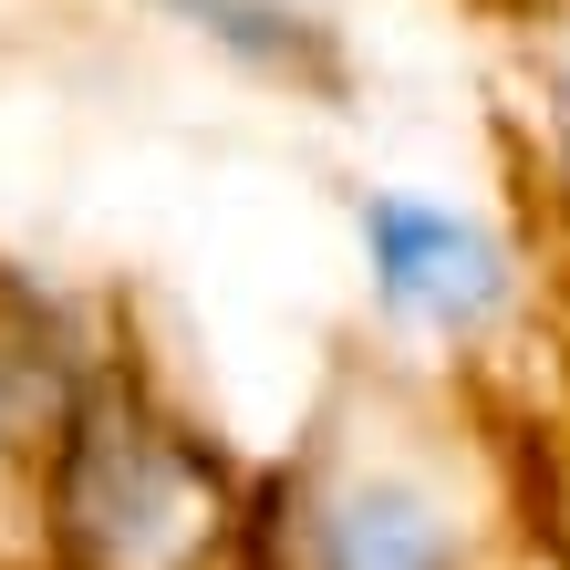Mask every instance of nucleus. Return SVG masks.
<instances>
[{
	"instance_id": "1",
	"label": "nucleus",
	"mask_w": 570,
	"mask_h": 570,
	"mask_svg": "<svg viewBox=\"0 0 570 570\" xmlns=\"http://www.w3.org/2000/svg\"><path fill=\"white\" fill-rule=\"evenodd\" d=\"M249 570H570L529 405L415 332H343L291 446L259 466Z\"/></svg>"
},
{
	"instance_id": "2",
	"label": "nucleus",
	"mask_w": 570,
	"mask_h": 570,
	"mask_svg": "<svg viewBox=\"0 0 570 570\" xmlns=\"http://www.w3.org/2000/svg\"><path fill=\"white\" fill-rule=\"evenodd\" d=\"M259 466L228 456L125 312L83 322L73 405L42 466V570H249Z\"/></svg>"
},
{
	"instance_id": "3",
	"label": "nucleus",
	"mask_w": 570,
	"mask_h": 570,
	"mask_svg": "<svg viewBox=\"0 0 570 570\" xmlns=\"http://www.w3.org/2000/svg\"><path fill=\"white\" fill-rule=\"evenodd\" d=\"M353 239H363L384 322L435 343V353H456V363H498L519 343V312L550 301V281H540V259H529L519 228H488L466 208H435V197L363 187L353 197Z\"/></svg>"
},
{
	"instance_id": "4",
	"label": "nucleus",
	"mask_w": 570,
	"mask_h": 570,
	"mask_svg": "<svg viewBox=\"0 0 570 570\" xmlns=\"http://www.w3.org/2000/svg\"><path fill=\"white\" fill-rule=\"evenodd\" d=\"M498 42V146L519 177V239L540 281H570V0H478Z\"/></svg>"
},
{
	"instance_id": "5",
	"label": "nucleus",
	"mask_w": 570,
	"mask_h": 570,
	"mask_svg": "<svg viewBox=\"0 0 570 570\" xmlns=\"http://www.w3.org/2000/svg\"><path fill=\"white\" fill-rule=\"evenodd\" d=\"M73 353L83 332H62L0 271V550L21 570H42V466H52L62 405H73Z\"/></svg>"
},
{
	"instance_id": "6",
	"label": "nucleus",
	"mask_w": 570,
	"mask_h": 570,
	"mask_svg": "<svg viewBox=\"0 0 570 570\" xmlns=\"http://www.w3.org/2000/svg\"><path fill=\"white\" fill-rule=\"evenodd\" d=\"M208 11H218V21L239 11V31H249L271 62H322V0H208Z\"/></svg>"
},
{
	"instance_id": "7",
	"label": "nucleus",
	"mask_w": 570,
	"mask_h": 570,
	"mask_svg": "<svg viewBox=\"0 0 570 570\" xmlns=\"http://www.w3.org/2000/svg\"><path fill=\"white\" fill-rule=\"evenodd\" d=\"M0 570H21V560H11V550H0Z\"/></svg>"
}]
</instances>
